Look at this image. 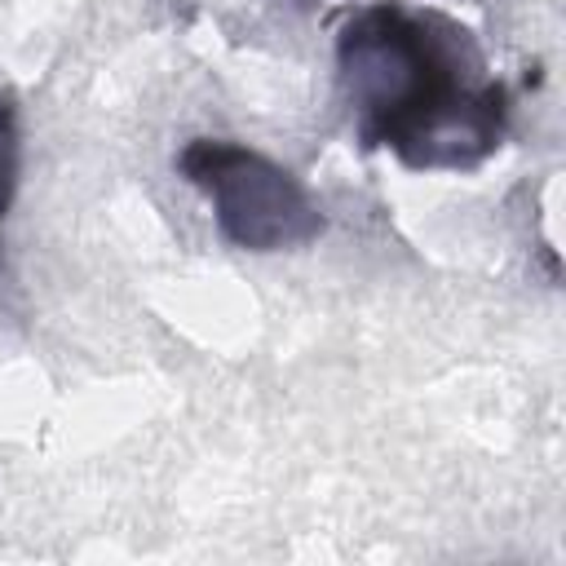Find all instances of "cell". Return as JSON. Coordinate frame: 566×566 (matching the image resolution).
Wrapping results in <instances>:
<instances>
[{
	"mask_svg": "<svg viewBox=\"0 0 566 566\" xmlns=\"http://www.w3.org/2000/svg\"><path fill=\"white\" fill-rule=\"evenodd\" d=\"M13 186H18V106H13V93L4 88L0 93V217L9 212Z\"/></svg>",
	"mask_w": 566,
	"mask_h": 566,
	"instance_id": "3",
	"label": "cell"
},
{
	"mask_svg": "<svg viewBox=\"0 0 566 566\" xmlns=\"http://www.w3.org/2000/svg\"><path fill=\"white\" fill-rule=\"evenodd\" d=\"M336 66L358 142L416 172L478 168L504 142L509 93L469 27L438 9L376 0L345 18Z\"/></svg>",
	"mask_w": 566,
	"mask_h": 566,
	"instance_id": "1",
	"label": "cell"
},
{
	"mask_svg": "<svg viewBox=\"0 0 566 566\" xmlns=\"http://www.w3.org/2000/svg\"><path fill=\"white\" fill-rule=\"evenodd\" d=\"M177 168L190 186L208 195L221 239L243 252L301 248L318 239L327 226L310 190L287 168L239 142L195 137L177 155Z\"/></svg>",
	"mask_w": 566,
	"mask_h": 566,
	"instance_id": "2",
	"label": "cell"
}]
</instances>
